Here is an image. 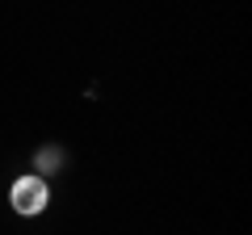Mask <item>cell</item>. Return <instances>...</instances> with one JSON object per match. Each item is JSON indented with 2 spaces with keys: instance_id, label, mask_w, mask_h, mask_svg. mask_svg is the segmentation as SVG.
<instances>
[{
  "instance_id": "6da1fadb",
  "label": "cell",
  "mask_w": 252,
  "mask_h": 235,
  "mask_svg": "<svg viewBox=\"0 0 252 235\" xmlns=\"http://www.w3.org/2000/svg\"><path fill=\"white\" fill-rule=\"evenodd\" d=\"M9 202L17 214H42L46 202H51V189H46L42 176H17L9 189Z\"/></svg>"
},
{
  "instance_id": "7a4b0ae2",
  "label": "cell",
  "mask_w": 252,
  "mask_h": 235,
  "mask_svg": "<svg viewBox=\"0 0 252 235\" xmlns=\"http://www.w3.org/2000/svg\"><path fill=\"white\" fill-rule=\"evenodd\" d=\"M55 160H59V155H55V151H42V160H38V168H42V172H55V168H51Z\"/></svg>"
}]
</instances>
